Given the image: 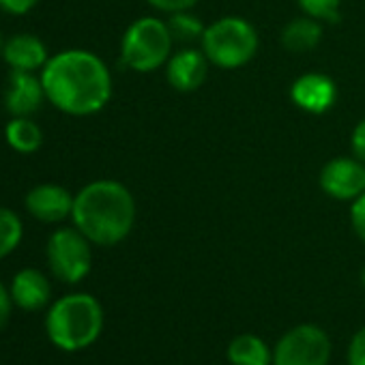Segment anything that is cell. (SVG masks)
Masks as SVG:
<instances>
[{"label":"cell","instance_id":"cell-1","mask_svg":"<svg viewBox=\"0 0 365 365\" xmlns=\"http://www.w3.org/2000/svg\"><path fill=\"white\" fill-rule=\"evenodd\" d=\"M46 99L63 114L93 116L112 99V73L91 50H63L39 71Z\"/></svg>","mask_w":365,"mask_h":365},{"label":"cell","instance_id":"cell-5","mask_svg":"<svg viewBox=\"0 0 365 365\" xmlns=\"http://www.w3.org/2000/svg\"><path fill=\"white\" fill-rule=\"evenodd\" d=\"M174 39L165 20L144 16L133 20L120 39V63L135 73L157 71L172 56Z\"/></svg>","mask_w":365,"mask_h":365},{"label":"cell","instance_id":"cell-17","mask_svg":"<svg viewBox=\"0 0 365 365\" xmlns=\"http://www.w3.org/2000/svg\"><path fill=\"white\" fill-rule=\"evenodd\" d=\"M5 140L16 153L31 155L43 146V131L31 116H14L5 127Z\"/></svg>","mask_w":365,"mask_h":365},{"label":"cell","instance_id":"cell-28","mask_svg":"<svg viewBox=\"0 0 365 365\" xmlns=\"http://www.w3.org/2000/svg\"><path fill=\"white\" fill-rule=\"evenodd\" d=\"M361 286L365 288V267L361 269Z\"/></svg>","mask_w":365,"mask_h":365},{"label":"cell","instance_id":"cell-13","mask_svg":"<svg viewBox=\"0 0 365 365\" xmlns=\"http://www.w3.org/2000/svg\"><path fill=\"white\" fill-rule=\"evenodd\" d=\"M9 290H11V299L16 307L24 312H39L46 305H50V299H52L50 279L46 277L43 271L33 269V267L18 271L11 279Z\"/></svg>","mask_w":365,"mask_h":365},{"label":"cell","instance_id":"cell-10","mask_svg":"<svg viewBox=\"0 0 365 365\" xmlns=\"http://www.w3.org/2000/svg\"><path fill=\"white\" fill-rule=\"evenodd\" d=\"M73 200L76 196H71L67 187L56 185V182H41L26 194L24 207L37 222L61 224L71 217Z\"/></svg>","mask_w":365,"mask_h":365},{"label":"cell","instance_id":"cell-25","mask_svg":"<svg viewBox=\"0 0 365 365\" xmlns=\"http://www.w3.org/2000/svg\"><path fill=\"white\" fill-rule=\"evenodd\" d=\"M350 150L356 159H361L365 163V118H361L350 135Z\"/></svg>","mask_w":365,"mask_h":365},{"label":"cell","instance_id":"cell-6","mask_svg":"<svg viewBox=\"0 0 365 365\" xmlns=\"http://www.w3.org/2000/svg\"><path fill=\"white\" fill-rule=\"evenodd\" d=\"M46 258L58 282L80 284L93 269V243L76 226H65L50 235Z\"/></svg>","mask_w":365,"mask_h":365},{"label":"cell","instance_id":"cell-2","mask_svg":"<svg viewBox=\"0 0 365 365\" xmlns=\"http://www.w3.org/2000/svg\"><path fill=\"white\" fill-rule=\"evenodd\" d=\"M135 215V198L129 187L112 178H99L76 194L71 222L93 245L114 247L131 235Z\"/></svg>","mask_w":365,"mask_h":365},{"label":"cell","instance_id":"cell-19","mask_svg":"<svg viewBox=\"0 0 365 365\" xmlns=\"http://www.w3.org/2000/svg\"><path fill=\"white\" fill-rule=\"evenodd\" d=\"M24 237V224L18 213L7 207H0V260L11 256Z\"/></svg>","mask_w":365,"mask_h":365},{"label":"cell","instance_id":"cell-9","mask_svg":"<svg viewBox=\"0 0 365 365\" xmlns=\"http://www.w3.org/2000/svg\"><path fill=\"white\" fill-rule=\"evenodd\" d=\"M209 67L211 63L202 52V48L185 46L178 52H172V56L168 58L165 80L178 93H194L207 82Z\"/></svg>","mask_w":365,"mask_h":365},{"label":"cell","instance_id":"cell-8","mask_svg":"<svg viewBox=\"0 0 365 365\" xmlns=\"http://www.w3.org/2000/svg\"><path fill=\"white\" fill-rule=\"evenodd\" d=\"M320 190L339 202H352L365 192V163L350 157H333L327 161L318 176Z\"/></svg>","mask_w":365,"mask_h":365},{"label":"cell","instance_id":"cell-16","mask_svg":"<svg viewBox=\"0 0 365 365\" xmlns=\"http://www.w3.org/2000/svg\"><path fill=\"white\" fill-rule=\"evenodd\" d=\"M226 356L230 365H273V350L254 333H241L232 337Z\"/></svg>","mask_w":365,"mask_h":365},{"label":"cell","instance_id":"cell-14","mask_svg":"<svg viewBox=\"0 0 365 365\" xmlns=\"http://www.w3.org/2000/svg\"><path fill=\"white\" fill-rule=\"evenodd\" d=\"M3 61L11 71H41L50 61L48 46L33 33H18L7 39Z\"/></svg>","mask_w":365,"mask_h":365},{"label":"cell","instance_id":"cell-12","mask_svg":"<svg viewBox=\"0 0 365 365\" xmlns=\"http://www.w3.org/2000/svg\"><path fill=\"white\" fill-rule=\"evenodd\" d=\"M46 99L41 76L33 71H11L5 88V108L11 116H33Z\"/></svg>","mask_w":365,"mask_h":365},{"label":"cell","instance_id":"cell-23","mask_svg":"<svg viewBox=\"0 0 365 365\" xmlns=\"http://www.w3.org/2000/svg\"><path fill=\"white\" fill-rule=\"evenodd\" d=\"M348 365H365V327H361L350 339Z\"/></svg>","mask_w":365,"mask_h":365},{"label":"cell","instance_id":"cell-15","mask_svg":"<svg viewBox=\"0 0 365 365\" xmlns=\"http://www.w3.org/2000/svg\"><path fill=\"white\" fill-rule=\"evenodd\" d=\"M322 41V22L301 16L290 20L282 31V46L290 54H305L318 48Z\"/></svg>","mask_w":365,"mask_h":365},{"label":"cell","instance_id":"cell-24","mask_svg":"<svg viewBox=\"0 0 365 365\" xmlns=\"http://www.w3.org/2000/svg\"><path fill=\"white\" fill-rule=\"evenodd\" d=\"M41 0H0V9L9 16H26L31 14Z\"/></svg>","mask_w":365,"mask_h":365},{"label":"cell","instance_id":"cell-11","mask_svg":"<svg viewBox=\"0 0 365 365\" xmlns=\"http://www.w3.org/2000/svg\"><path fill=\"white\" fill-rule=\"evenodd\" d=\"M292 103L307 112V114H324L337 101V86L335 82L320 71H307L299 76L290 86Z\"/></svg>","mask_w":365,"mask_h":365},{"label":"cell","instance_id":"cell-22","mask_svg":"<svg viewBox=\"0 0 365 365\" xmlns=\"http://www.w3.org/2000/svg\"><path fill=\"white\" fill-rule=\"evenodd\" d=\"M146 3L153 9L170 16V14H176V11H190V9H194L200 3V0H146Z\"/></svg>","mask_w":365,"mask_h":365},{"label":"cell","instance_id":"cell-18","mask_svg":"<svg viewBox=\"0 0 365 365\" xmlns=\"http://www.w3.org/2000/svg\"><path fill=\"white\" fill-rule=\"evenodd\" d=\"M165 24H168V31H170L174 43H180L182 48L192 46V43H200L205 37V31H207V24L198 16H194L192 9L170 14Z\"/></svg>","mask_w":365,"mask_h":365},{"label":"cell","instance_id":"cell-26","mask_svg":"<svg viewBox=\"0 0 365 365\" xmlns=\"http://www.w3.org/2000/svg\"><path fill=\"white\" fill-rule=\"evenodd\" d=\"M14 299H11V290L0 282V331H3L11 318V312H14Z\"/></svg>","mask_w":365,"mask_h":365},{"label":"cell","instance_id":"cell-7","mask_svg":"<svg viewBox=\"0 0 365 365\" xmlns=\"http://www.w3.org/2000/svg\"><path fill=\"white\" fill-rule=\"evenodd\" d=\"M331 339L316 324H297L273 348V365H329Z\"/></svg>","mask_w":365,"mask_h":365},{"label":"cell","instance_id":"cell-21","mask_svg":"<svg viewBox=\"0 0 365 365\" xmlns=\"http://www.w3.org/2000/svg\"><path fill=\"white\" fill-rule=\"evenodd\" d=\"M350 224H352L354 235L365 243V192L356 200H352V207H350Z\"/></svg>","mask_w":365,"mask_h":365},{"label":"cell","instance_id":"cell-20","mask_svg":"<svg viewBox=\"0 0 365 365\" xmlns=\"http://www.w3.org/2000/svg\"><path fill=\"white\" fill-rule=\"evenodd\" d=\"M303 16L318 22H337L341 14V0H297Z\"/></svg>","mask_w":365,"mask_h":365},{"label":"cell","instance_id":"cell-3","mask_svg":"<svg viewBox=\"0 0 365 365\" xmlns=\"http://www.w3.org/2000/svg\"><path fill=\"white\" fill-rule=\"evenodd\" d=\"M103 322V307L93 294L71 292L56 299L48 307L46 333L56 348L65 352H78L99 339Z\"/></svg>","mask_w":365,"mask_h":365},{"label":"cell","instance_id":"cell-4","mask_svg":"<svg viewBox=\"0 0 365 365\" xmlns=\"http://www.w3.org/2000/svg\"><path fill=\"white\" fill-rule=\"evenodd\" d=\"M200 48L213 67L230 71L254 61L260 48V37L250 20L226 16L207 26Z\"/></svg>","mask_w":365,"mask_h":365},{"label":"cell","instance_id":"cell-27","mask_svg":"<svg viewBox=\"0 0 365 365\" xmlns=\"http://www.w3.org/2000/svg\"><path fill=\"white\" fill-rule=\"evenodd\" d=\"M5 43H7V39H5V35L0 33V58H3V52H5Z\"/></svg>","mask_w":365,"mask_h":365}]
</instances>
